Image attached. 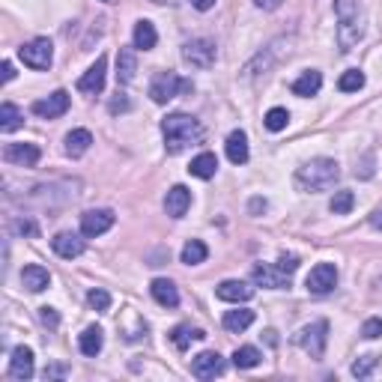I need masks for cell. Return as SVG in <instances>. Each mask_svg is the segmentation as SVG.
<instances>
[{"label":"cell","instance_id":"obj_1","mask_svg":"<svg viewBox=\"0 0 382 382\" xmlns=\"http://www.w3.org/2000/svg\"><path fill=\"white\" fill-rule=\"evenodd\" d=\"M161 132H164L168 152H183L185 147H195L203 141V125L195 117H188V113H171V117H164Z\"/></svg>","mask_w":382,"mask_h":382},{"label":"cell","instance_id":"obj_2","mask_svg":"<svg viewBox=\"0 0 382 382\" xmlns=\"http://www.w3.org/2000/svg\"><path fill=\"white\" fill-rule=\"evenodd\" d=\"M340 180V168L335 159H311L296 171V185L302 191H328Z\"/></svg>","mask_w":382,"mask_h":382},{"label":"cell","instance_id":"obj_3","mask_svg":"<svg viewBox=\"0 0 382 382\" xmlns=\"http://www.w3.org/2000/svg\"><path fill=\"white\" fill-rule=\"evenodd\" d=\"M335 12H338V42H340V51H350L364 36L362 9H359L355 0H338Z\"/></svg>","mask_w":382,"mask_h":382},{"label":"cell","instance_id":"obj_4","mask_svg":"<svg viewBox=\"0 0 382 382\" xmlns=\"http://www.w3.org/2000/svg\"><path fill=\"white\" fill-rule=\"evenodd\" d=\"M180 93H191V81H183L180 75H173V72H159L149 84V96L156 105H168V101L176 99Z\"/></svg>","mask_w":382,"mask_h":382},{"label":"cell","instance_id":"obj_5","mask_svg":"<svg viewBox=\"0 0 382 382\" xmlns=\"http://www.w3.org/2000/svg\"><path fill=\"white\" fill-rule=\"evenodd\" d=\"M183 60L188 63V66H195V69H209L215 66V60H218V48H215L212 39H191L183 45Z\"/></svg>","mask_w":382,"mask_h":382},{"label":"cell","instance_id":"obj_6","mask_svg":"<svg viewBox=\"0 0 382 382\" xmlns=\"http://www.w3.org/2000/svg\"><path fill=\"white\" fill-rule=\"evenodd\" d=\"M18 57L24 60V66H30V69H48L51 60H54V48H51L45 36H39V39L24 42L18 48Z\"/></svg>","mask_w":382,"mask_h":382},{"label":"cell","instance_id":"obj_7","mask_svg":"<svg viewBox=\"0 0 382 382\" xmlns=\"http://www.w3.org/2000/svg\"><path fill=\"white\" fill-rule=\"evenodd\" d=\"M326 340H328V323H323V320L304 326L302 332L296 335V343L304 352H311L314 359H320V355L326 352Z\"/></svg>","mask_w":382,"mask_h":382},{"label":"cell","instance_id":"obj_8","mask_svg":"<svg viewBox=\"0 0 382 382\" xmlns=\"http://www.w3.org/2000/svg\"><path fill=\"white\" fill-rule=\"evenodd\" d=\"M39 159H42V152L36 144H9L4 149V161L16 164V168H36Z\"/></svg>","mask_w":382,"mask_h":382},{"label":"cell","instance_id":"obj_9","mask_svg":"<svg viewBox=\"0 0 382 382\" xmlns=\"http://www.w3.org/2000/svg\"><path fill=\"white\" fill-rule=\"evenodd\" d=\"M191 374H195L197 379H215V376H221L224 374V359L218 352H200L191 359Z\"/></svg>","mask_w":382,"mask_h":382},{"label":"cell","instance_id":"obj_10","mask_svg":"<svg viewBox=\"0 0 382 382\" xmlns=\"http://www.w3.org/2000/svg\"><path fill=\"white\" fill-rule=\"evenodd\" d=\"M335 284H338L335 263H316L308 275V281H304V287L311 292H328V290H335Z\"/></svg>","mask_w":382,"mask_h":382},{"label":"cell","instance_id":"obj_11","mask_svg":"<svg viewBox=\"0 0 382 382\" xmlns=\"http://www.w3.org/2000/svg\"><path fill=\"white\" fill-rule=\"evenodd\" d=\"M69 111V93L66 90H57L51 93L48 99L42 101H33V113L42 120H54V117H63V113Z\"/></svg>","mask_w":382,"mask_h":382},{"label":"cell","instance_id":"obj_12","mask_svg":"<svg viewBox=\"0 0 382 382\" xmlns=\"http://www.w3.org/2000/svg\"><path fill=\"white\" fill-rule=\"evenodd\" d=\"M113 227V212L111 209H90L81 215V236H101Z\"/></svg>","mask_w":382,"mask_h":382},{"label":"cell","instance_id":"obj_13","mask_svg":"<svg viewBox=\"0 0 382 382\" xmlns=\"http://www.w3.org/2000/svg\"><path fill=\"white\" fill-rule=\"evenodd\" d=\"M105 72H108V60L105 57H99L90 69H87L81 75V81H78V90L87 93V96H96L105 90Z\"/></svg>","mask_w":382,"mask_h":382},{"label":"cell","instance_id":"obj_14","mask_svg":"<svg viewBox=\"0 0 382 382\" xmlns=\"http://www.w3.org/2000/svg\"><path fill=\"white\" fill-rule=\"evenodd\" d=\"M254 284L266 287V290H284V287H290V275L281 272L278 266L263 263V266H254Z\"/></svg>","mask_w":382,"mask_h":382},{"label":"cell","instance_id":"obj_15","mask_svg":"<svg viewBox=\"0 0 382 382\" xmlns=\"http://www.w3.org/2000/svg\"><path fill=\"white\" fill-rule=\"evenodd\" d=\"M51 248H54L57 257H63V260H75V257H81V254H84V239H81L78 233L63 230V233H57L54 239H51Z\"/></svg>","mask_w":382,"mask_h":382},{"label":"cell","instance_id":"obj_16","mask_svg":"<svg viewBox=\"0 0 382 382\" xmlns=\"http://www.w3.org/2000/svg\"><path fill=\"white\" fill-rule=\"evenodd\" d=\"M215 296H218L221 302L239 304V302H248L254 296V287L245 284V281H221L218 287H215Z\"/></svg>","mask_w":382,"mask_h":382},{"label":"cell","instance_id":"obj_17","mask_svg":"<svg viewBox=\"0 0 382 382\" xmlns=\"http://www.w3.org/2000/svg\"><path fill=\"white\" fill-rule=\"evenodd\" d=\"M191 207V191L185 185H173L168 191V197H164V209H168L171 218H183Z\"/></svg>","mask_w":382,"mask_h":382},{"label":"cell","instance_id":"obj_18","mask_svg":"<svg viewBox=\"0 0 382 382\" xmlns=\"http://www.w3.org/2000/svg\"><path fill=\"white\" fill-rule=\"evenodd\" d=\"M9 374L16 379H30L33 376V350L30 347H16V350H12Z\"/></svg>","mask_w":382,"mask_h":382},{"label":"cell","instance_id":"obj_19","mask_svg":"<svg viewBox=\"0 0 382 382\" xmlns=\"http://www.w3.org/2000/svg\"><path fill=\"white\" fill-rule=\"evenodd\" d=\"M149 290H152V299H156L161 308H176V304H180V290H176V284L168 281V278H156Z\"/></svg>","mask_w":382,"mask_h":382},{"label":"cell","instance_id":"obj_20","mask_svg":"<svg viewBox=\"0 0 382 382\" xmlns=\"http://www.w3.org/2000/svg\"><path fill=\"white\" fill-rule=\"evenodd\" d=\"M215 171H218V159H215V152H200V156L191 159V164H188V173L197 176V180H212Z\"/></svg>","mask_w":382,"mask_h":382},{"label":"cell","instance_id":"obj_21","mask_svg":"<svg viewBox=\"0 0 382 382\" xmlns=\"http://www.w3.org/2000/svg\"><path fill=\"white\" fill-rule=\"evenodd\" d=\"M224 149H227V159H230L233 164H245L248 161V137H245V132H230L227 135Z\"/></svg>","mask_w":382,"mask_h":382},{"label":"cell","instance_id":"obj_22","mask_svg":"<svg viewBox=\"0 0 382 382\" xmlns=\"http://www.w3.org/2000/svg\"><path fill=\"white\" fill-rule=\"evenodd\" d=\"M320 87H323V75L316 69H311V72H302V78L292 81V93L302 96V99H308V96L320 93Z\"/></svg>","mask_w":382,"mask_h":382},{"label":"cell","instance_id":"obj_23","mask_svg":"<svg viewBox=\"0 0 382 382\" xmlns=\"http://www.w3.org/2000/svg\"><path fill=\"white\" fill-rule=\"evenodd\" d=\"M90 144H93V135L87 132V129H72L69 135H66V156L69 159H78V156H84L87 149H90Z\"/></svg>","mask_w":382,"mask_h":382},{"label":"cell","instance_id":"obj_24","mask_svg":"<svg viewBox=\"0 0 382 382\" xmlns=\"http://www.w3.org/2000/svg\"><path fill=\"white\" fill-rule=\"evenodd\" d=\"M21 281L30 292H42L51 284V275H48V269H42V266H24Z\"/></svg>","mask_w":382,"mask_h":382},{"label":"cell","instance_id":"obj_25","mask_svg":"<svg viewBox=\"0 0 382 382\" xmlns=\"http://www.w3.org/2000/svg\"><path fill=\"white\" fill-rule=\"evenodd\" d=\"M135 72H137L135 51H132V48H120V54H117V81H120V84L135 81Z\"/></svg>","mask_w":382,"mask_h":382},{"label":"cell","instance_id":"obj_26","mask_svg":"<svg viewBox=\"0 0 382 382\" xmlns=\"http://www.w3.org/2000/svg\"><path fill=\"white\" fill-rule=\"evenodd\" d=\"M101 343H105V335H101L99 326H87L84 335L78 338V347L84 355H99L101 352Z\"/></svg>","mask_w":382,"mask_h":382},{"label":"cell","instance_id":"obj_27","mask_svg":"<svg viewBox=\"0 0 382 382\" xmlns=\"http://www.w3.org/2000/svg\"><path fill=\"white\" fill-rule=\"evenodd\" d=\"M156 42H159L156 24H152V21H137L135 24V48L149 51V48H156Z\"/></svg>","mask_w":382,"mask_h":382},{"label":"cell","instance_id":"obj_28","mask_svg":"<svg viewBox=\"0 0 382 382\" xmlns=\"http://www.w3.org/2000/svg\"><path fill=\"white\" fill-rule=\"evenodd\" d=\"M203 338H207V332L203 328H191V326H176L171 332V340L176 350H188L191 340H203Z\"/></svg>","mask_w":382,"mask_h":382},{"label":"cell","instance_id":"obj_29","mask_svg":"<svg viewBox=\"0 0 382 382\" xmlns=\"http://www.w3.org/2000/svg\"><path fill=\"white\" fill-rule=\"evenodd\" d=\"M21 123H24V113L12 101H4L0 105V132H16L21 129Z\"/></svg>","mask_w":382,"mask_h":382},{"label":"cell","instance_id":"obj_30","mask_svg":"<svg viewBox=\"0 0 382 382\" xmlns=\"http://www.w3.org/2000/svg\"><path fill=\"white\" fill-rule=\"evenodd\" d=\"M254 323V311L239 308V311H227L224 314V328L227 332H245V328Z\"/></svg>","mask_w":382,"mask_h":382},{"label":"cell","instance_id":"obj_31","mask_svg":"<svg viewBox=\"0 0 382 382\" xmlns=\"http://www.w3.org/2000/svg\"><path fill=\"white\" fill-rule=\"evenodd\" d=\"M207 257H209V248L203 245L200 239H191V242H185V245H183V263L185 266H197Z\"/></svg>","mask_w":382,"mask_h":382},{"label":"cell","instance_id":"obj_32","mask_svg":"<svg viewBox=\"0 0 382 382\" xmlns=\"http://www.w3.org/2000/svg\"><path fill=\"white\" fill-rule=\"evenodd\" d=\"M263 362V355L257 347H239L233 352V364L239 367V371H251V367H257Z\"/></svg>","mask_w":382,"mask_h":382},{"label":"cell","instance_id":"obj_33","mask_svg":"<svg viewBox=\"0 0 382 382\" xmlns=\"http://www.w3.org/2000/svg\"><path fill=\"white\" fill-rule=\"evenodd\" d=\"M338 87H340L343 93H359L362 87H364V72H359V69H347V72L340 75Z\"/></svg>","mask_w":382,"mask_h":382},{"label":"cell","instance_id":"obj_34","mask_svg":"<svg viewBox=\"0 0 382 382\" xmlns=\"http://www.w3.org/2000/svg\"><path fill=\"white\" fill-rule=\"evenodd\" d=\"M352 207H355V195H352V191H347V188H343V191H335L332 203H328V209H332L335 215H347Z\"/></svg>","mask_w":382,"mask_h":382},{"label":"cell","instance_id":"obj_35","mask_svg":"<svg viewBox=\"0 0 382 382\" xmlns=\"http://www.w3.org/2000/svg\"><path fill=\"white\" fill-rule=\"evenodd\" d=\"M290 123V113L284 108H272L269 113H266V129L269 132H284Z\"/></svg>","mask_w":382,"mask_h":382},{"label":"cell","instance_id":"obj_36","mask_svg":"<svg viewBox=\"0 0 382 382\" xmlns=\"http://www.w3.org/2000/svg\"><path fill=\"white\" fill-rule=\"evenodd\" d=\"M87 302H90V308H96V311H108L111 308V296H108L105 290H90Z\"/></svg>","mask_w":382,"mask_h":382},{"label":"cell","instance_id":"obj_37","mask_svg":"<svg viewBox=\"0 0 382 382\" xmlns=\"http://www.w3.org/2000/svg\"><path fill=\"white\" fill-rule=\"evenodd\" d=\"M374 367H376V359H374V355H362V359L352 364V374H355V376H371Z\"/></svg>","mask_w":382,"mask_h":382},{"label":"cell","instance_id":"obj_38","mask_svg":"<svg viewBox=\"0 0 382 382\" xmlns=\"http://www.w3.org/2000/svg\"><path fill=\"white\" fill-rule=\"evenodd\" d=\"M362 335L367 338V340H376V338H382V320H376V316H371L364 326H362Z\"/></svg>","mask_w":382,"mask_h":382},{"label":"cell","instance_id":"obj_39","mask_svg":"<svg viewBox=\"0 0 382 382\" xmlns=\"http://www.w3.org/2000/svg\"><path fill=\"white\" fill-rule=\"evenodd\" d=\"M278 269H281V272H287V275H292V272H296L299 269V257H296V254H281V257H278Z\"/></svg>","mask_w":382,"mask_h":382},{"label":"cell","instance_id":"obj_40","mask_svg":"<svg viewBox=\"0 0 382 382\" xmlns=\"http://www.w3.org/2000/svg\"><path fill=\"white\" fill-rule=\"evenodd\" d=\"M39 320H42L45 326H51V328H57L60 316H57V311H54V308H39Z\"/></svg>","mask_w":382,"mask_h":382},{"label":"cell","instance_id":"obj_41","mask_svg":"<svg viewBox=\"0 0 382 382\" xmlns=\"http://www.w3.org/2000/svg\"><path fill=\"white\" fill-rule=\"evenodd\" d=\"M60 376H66V367H63V364H51V367H45V379H60Z\"/></svg>","mask_w":382,"mask_h":382},{"label":"cell","instance_id":"obj_42","mask_svg":"<svg viewBox=\"0 0 382 382\" xmlns=\"http://www.w3.org/2000/svg\"><path fill=\"white\" fill-rule=\"evenodd\" d=\"M120 111H129V99H125V96L111 101V113H120Z\"/></svg>","mask_w":382,"mask_h":382},{"label":"cell","instance_id":"obj_43","mask_svg":"<svg viewBox=\"0 0 382 382\" xmlns=\"http://www.w3.org/2000/svg\"><path fill=\"white\" fill-rule=\"evenodd\" d=\"M254 4H257L260 9H266V12H272V9H278L284 4V0H254Z\"/></svg>","mask_w":382,"mask_h":382},{"label":"cell","instance_id":"obj_44","mask_svg":"<svg viewBox=\"0 0 382 382\" xmlns=\"http://www.w3.org/2000/svg\"><path fill=\"white\" fill-rule=\"evenodd\" d=\"M16 230H18V233H30V236H33V233H36V224H30V221H18V224H16Z\"/></svg>","mask_w":382,"mask_h":382},{"label":"cell","instance_id":"obj_45","mask_svg":"<svg viewBox=\"0 0 382 382\" xmlns=\"http://www.w3.org/2000/svg\"><path fill=\"white\" fill-rule=\"evenodd\" d=\"M191 6L200 9V12H207V9H212V6H215V0H191Z\"/></svg>","mask_w":382,"mask_h":382},{"label":"cell","instance_id":"obj_46","mask_svg":"<svg viewBox=\"0 0 382 382\" xmlns=\"http://www.w3.org/2000/svg\"><path fill=\"white\" fill-rule=\"evenodd\" d=\"M12 78H16V69H12L9 60H4V84H9Z\"/></svg>","mask_w":382,"mask_h":382},{"label":"cell","instance_id":"obj_47","mask_svg":"<svg viewBox=\"0 0 382 382\" xmlns=\"http://www.w3.org/2000/svg\"><path fill=\"white\" fill-rule=\"evenodd\" d=\"M371 224L376 227V230H382V209H376V212L371 215Z\"/></svg>","mask_w":382,"mask_h":382},{"label":"cell","instance_id":"obj_48","mask_svg":"<svg viewBox=\"0 0 382 382\" xmlns=\"http://www.w3.org/2000/svg\"><path fill=\"white\" fill-rule=\"evenodd\" d=\"M257 209H266V200H260V197H254V200H251V212H257Z\"/></svg>","mask_w":382,"mask_h":382},{"label":"cell","instance_id":"obj_49","mask_svg":"<svg viewBox=\"0 0 382 382\" xmlns=\"http://www.w3.org/2000/svg\"><path fill=\"white\" fill-rule=\"evenodd\" d=\"M105 4H117V0H105Z\"/></svg>","mask_w":382,"mask_h":382}]
</instances>
